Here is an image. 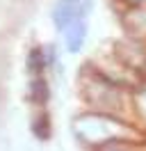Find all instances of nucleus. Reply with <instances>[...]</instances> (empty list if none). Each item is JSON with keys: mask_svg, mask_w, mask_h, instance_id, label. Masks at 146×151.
I'll use <instances>...</instances> for the list:
<instances>
[{"mask_svg": "<svg viewBox=\"0 0 146 151\" xmlns=\"http://www.w3.org/2000/svg\"><path fill=\"white\" fill-rule=\"evenodd\" d=\"M62 32H64V46H66V50L69 53H80L82 46H84V39H87V19L84 16L73 19Z\"/></svg>", "mask_w": 146, "mask_h": 151, "instance_id": "obj_1", "label": "nucleus"}, {"mask_svg": "<svg viewBox=\"0 0 146 151\" xmlns=\"http://www.w3.org/2000/svg\"><path fill=\"white\" fill-rule=\"evenodd\" d=\"M46 64H48V55H46V53H41L39 48L30 50V55H27V69H30L34 76L41 73L46 69Z\"/></svg>", "mask_w": 146, "mask_h": 151, "instance_id": "obj_2", "label": "nucleus"}, {"mask_svg": "<svg viewBox=\"0 0 146 151\" xmlns=\"http://www.w3.org/2000/svg\"><path fill=\"white\" fill-rule=\"evenodd\" d=\"M128 2H137V5H146V0H128Z\"/></svg>", "mask_w": 146, "mask_h": 151, "instance_id": "obj_4", "label": "nucleus"}, {"mask_svg": "<svg viewBox=\"0 0 146 151\" xmlns=\"http://www.w3.org/2000/svg\"><path fill=\"white\" fill-rule=\"evenodd\" d=\"M46 96H48V92H46V80L44 78H36L34 83H32V99L39 101V103H44Z\"/></svg>", "mask_w": 146, "mask_h": 151, "instance_id": "obj_3", "label": "nucleus"}]
</instances>
